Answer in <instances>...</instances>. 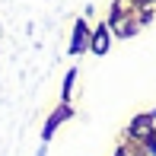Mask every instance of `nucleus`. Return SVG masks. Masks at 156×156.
Masks as SVG:
<instances>
[{"mask_svg":"<svg viewBox=\"0 0 156 156\" xmlns=\"http://www.w3.org/2000/svg\"><path fill=\"white\" fill-rule=\"evenodd\" d=\"M131 134H134V137H153V121H150V118H147V115H140L137 118V121H134L131 124Z\"/></svg>","mask_w":156,"mask_h":156,"instance_id":"obj_3","label":"nucleus"},{"mask_svg":"<svg viewBox=\"0 0 156 156\" xmlns=\"http://www.w3.org/2000/svg\"><path fill=\"white\" fill-rule=\"evenodd\" d=\"M89 48H93L96 54H105L108 51V26H99L93 32V41H89Z\"/></svg>","mask_w":156,"mask_h":156,"instance_id":"obj_2","label":"nucleus"},{"mask_svg":"<svg viewBox=\"0 0 156 156\" xmlns=\"http://www.w3.org/2000/svg\"><path fill=\"white\" fill-rule=\"evenodd\" d=\"M134 3H140V6H150V3H153V0H134Z\"/></svg>","mask_w":156,"mask_h":156,"instance_id":"obj_5","label":"nucleus"},{"mask_svg":"<svg viewBox=\"0 0 156 156\" xmlns=\"http://www.w3.org/2000/svg\"><path fill=\"white\" fill-rule=\"evenodd\" d=\"M73 70H70V73H67V80H64V99H70V86H73Z\"/></svg>","mask_w":156,"mask_h":156,"instance_id":"obj_4","label":"nucleus"},{"mask_svg":"<svg viewBox=\"0 0 156 156\" xmlns=\"http://www.w3.org/2000/svg\"><path fill=\"white\" fill-rule=\"evenodd\" d=\"M89 41H93V32L86 29V23H76V29H73V38H70V51H73V54L86 51V48H89Z\"/></svg>","mask_w":156,"mask_h":156,"instance_id":"obj_1","label":"nucleus"},{"mask_svg":"<svg viewBox=\"0 0 156 156\" xmlns=\"http://www.w3.org/2000/svg\"><path fill=\"white\" fill-rule=\"evenodd\" d=\"M115 156H124V153H115Z\"/></svg>","mask_w":156,"mask_h":156,"instance_id":"obj_6","label":"nucleus"}]
</instances>
